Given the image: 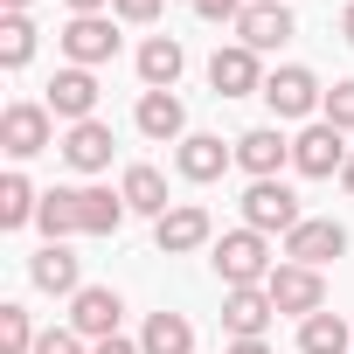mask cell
Instances as JSON below:
<instances>
[{
  "label": "cell",
  "instance_id": "1",
  "mask_svg": "<svg viewBox=\"0 0 354 354\" xmlns=\"http://www.w3.org/2000/svg\"><path fill=\"white\" fill-rule=\"evenodd\" d=\"M216 278L230 285V292H243V285H264L278 264H271V236H257V230H230L223 243H216Z\"/></svg>",
  "mask_w": 354,
  "mask_h": 354
},
{
  "label": "cell",
  "instance_id": "2",
  "mask_svg": "<svg viewBox=\"0 0 354 354\" xmlns=\"http://www.w3.org/2000/svg\"><path fill=\"white\" fill-rule=\"evenodd\" d=\"M0 146H8L15 160H35L56 146V111L49 104H8L0 111Z\"/></svg>",
  "mask_w": 354,
  "mask_h": 354
},
{
  "label": "cell",
  "instance_id": "3",
  "mask_svg": "<svg viewBox=\"0 0 354 354\" xmlns=\"http://www.w3.org/2000/svg\"><path fill=\"white\" fill-rule=\"evenodd\" d=\"M264 104H271L278 118H313V111L326 104V91H319V77H313L306 63H285V70L264 77Z\"/></svg>",
  "mask_w": 354,
  "mask_h": 354
},
{
  "label": "cell",
  "instance_id": "4",
  "mask_svg": "<svg viewBox=\"0 0 354 354\" xmlns=\"http://www.w3.org/2000/svg\"><path fill=\"white\" fill-rule=\"evenodd\" d=\"M306 216H299V195L285 188V181H250V195H243V230H257V236H271V230H299Z\"/></svg>",
  "mask_w": 354,
  "mask_h": 354
},
{
  "label": "cell",
  "instance_id": "5",
  "mask_svg": "<svg viewBox=\"0 0 354 354\" xmlns=\"http://www.w3.org/2000/svg\"><path fill=\"white\" fill-rule=\"evenodd\" d=\"M264 292H271V306H278V313H299V319L326 313V278H319L313 264H278V271L264 278Z\"/></svg>",
  "mask_w": 354,
  "mask_h": 354
},
{
  "label": "cell",
  "instance_id": "6",
  "mask_svg": "<svg viewBox=\"0 0 354 354\" xmlns=\"http://www.w3.org/2000/svg\"><path fill=\"white\" fill-rule=\"evenodd\" d=\"M209 236H216V223H209V209H202V202H174V209L153 223L160 257H188V250H202Z\"/></svg>",
  "mask_w": 354,
  "mask_h": 354
},
{
  "label": "cell",
  "instance_id": "7",
  "mask_svg": "<svg viewBox=\"0 0 354 354\" xmlns=\"http://www.w3.org/2000/svg\"><path fill=\"white\" fill-rule=\"evenodd\" d=\"M292 167L306 174V181H326V174H340V167H347V146H340V132H333L326 118H313V125L292 139Z\"/></svg>",
  "mask_w": 354,
  "mask_h": 354
},
{
  "label": "cell",
  "instance_id": "8",
  "mask_svg": "<svg viewBox=\"0 0 354 354\" xmlns=\"http://www.w3.org/2000/svg\"><path fill=\"white\" fill-rule=\"evenodd\" d=\"M340 250H347V230H340L333 216H306V223L285 236V264H313V271H319V264H333Z\"/></svg>",
  "mask_w": 354,
  "mask_h": 354
},
{
  "label": "cell",
  "instance_id": "9",
  "mask_svg": "<svg viewBox=\"0 0 354 354\" xmlns=\"http://www.w3.org/2000/svg\"><path fill=\"white\" fill-rule=\"evenodd\" d=\"M236 42H243V49H257V56L285 49V42H292V8H285V0H250L243 21H236Z\"/></svg>",
  "mask_w": 354,
  "mask_h": 354
},
{
  "label": "cell",
  "instance_id": "10",
  "mask_svg": "<svg viewBox=\"0 0 354 354\" xmlns=\"http://www.w3.org/2000/svg\"><path fill=\"white\" fill-rule=\"evenodd\" d=\"M63 56H70L77 70H97V63L118 56V28H111L104 15H77V21L63 28Z\"/></svg>",
  "mask_w": 354,
  "mask_h": 354
},
{
  "label": "cell",
  "instance_id": "11",
  "mask_svg": "<svg viewBox=\"0 0 354 354\" xmlns=\"http://www.w3.org/2000/svg\"><path fill=\"white\" fill-rule=\"evenodd\" d=\"M209 84H216V97H264V70H257V49H243V42H230V49H216L209 56Z\"/></svg>",
  "mask_w": 354,
  "mask_h": 354
},
{
  "label": "cell",
  "instance_id": "12",
  "mask_svg": "<svg viewBox=\"0 0 354 354\" xmlns=\"http://www.w3.org/2000/svg\"><path fill=\"white\" fill-rule=\"evenodd\" d=\"M42 104H49L63 125H84V118H97V77L70 63V70H56V77H49V97H42Z\"/></svg>",
  "mask_w": 354,
  "mask_h": 354
},
{
  "label": "cell",
  "instance_id": "13",
  "mask_svg": "<svg viewBox=\"0 0 354 354\" xmlns=\"http://www.w3.org/2000/svg\"><path fill=\"white\" fill-rule=\"evenodd\" d=\"M285 160H292V139H285L278 125H250V132L236 139V167L250 174V181H278Z\"/></svg>",
  "mask_w": 354,
  "mask_h": 354
},
{
  "label": "cell",
  "instance_id": "14",
  "mask_svg": "<svg viewBox=\"0 0 354 354\" xmlns=\"http://www.w3.org/2000/svg\"><path fill=\"white\" fill-rule=\"evenodd\" d=\"M118 313H125V299H118L111 285H84V292L70 299V326H77L84 340H111V333H118Z\"/></svg>",
  "mask_w": 354,
  "mask_h": 354
},
{
  "label": "cell",
  "instance_id": "15",
  "mask_svg": "<svg viewBox=\"0 0 354 354\" xmlns=\"http://www.w3.org/2000/svg\"><path fill=\"white\" fill-rule=\"evenodd\" d=\"M278 319V306H271V292L264 285H243V292H223V326H230V340H264V326Z\"/></svg>",
  "mask_w": 354,
  "mask_h": 354
},
{
  "label": "cell",
  "instance_id": "16",
  "mask_svg": "<svg viewBox=\"0 0 354 354\" xmlns=\"http://www.w3.org/2000/svg\"><path fill=\"white\" fill-rule=\"evenodd\" d=\"M111 146H118V139H111L104 118H84V125L63 132V160H70L77 174H104V167H111Z\"/></svg>",
  "mask_w": 354,
  "mask_h": 354
},
{
  "label": "cell",
  "instance_id": "17",
  "mask_svg": "<svg viewBox=\"0 0 354 354\" xmlns=\"http://www.w3.org/2000/svg\"><path fill=\"white\" fill-rule=\"evenodd\" d=\"M181 70H188V49L174 42V35H146V42H139V84H146V91H174Z\"/></svg>",
  "mask_w": 354,
  "mask_h": 354
},
{
  "label": "cell",
  "instance_id": "18",
  "mask_svg": "<svg viewBox=\"0 0 354 354\" xmlns=\"http://www.w3.org/2000/svg\"><path fill=\"white\" fill-rule=\"evenodd\" d=\"M236 160V146H223L216 132H188L181 153H174V167L188 174V181H223V167Z\"/></svg>",
  "mask_w": 354,
  "mask_h": 354
},
{
  "label": "cell",
  "instance_id": "19",
  "mask_svg": "<svg viewBox=\"0 0 354 354\" xmlns=\"http://www.w3.org/2000/svg\"><path fill=\"white\" fill-rule=\"evenodd\" d=\"M28 278H35V292H56V299H77V292H84L77 257H70L63 243H42V250L28 257Z\"/></svg>",
  "mask_w": 354,
  "mask_h": 354
},
{
  "label": "cell",
  "instance_id": "20",
  "mask_svg": "<svg viewBox=\"0 0 354 354\" xmlns=\"http://www.w3.org/2000/svg\"><path fill=\"white\" fill-rule=\"evenodd\" d=\"M35 223H42V236H49V243L84 236V188H49V195H42V209H35Z\"/></svg>",
  "mask_w": 354,
  "mask_h": 354
},
{
  "label": "cell",
  "instance_id": "21",
  "mask_svg": "<svg viewBox=\"0 0 354 354\" xmlns=\"http://www.w3.org/2000/svg\"><path fill=\"white\" fill-rule=\"evenodd\" d=\"M139 132L146 139H188V104L174 91H146L139 97Z\"/></svg>",
  "mask_w": 354,
  "mask_h": 354
},
{
  "label": "cell",
  "instance_id": "22",
  "mask_svg": "<svg viewBox=\"0 0 354 354\" xmlns=\"http://www.w3.org/2000/svg\"><path fill=\"white\" fill-rule=\"evenodd\" d=\"M118 195H125V209H132V216H153V223L174 209V202H167V181H160V167H146V160H139V167H125Z\"/></svg>",
  "mask_w": 354,
  "mask_h": 354
},
{
  "label": "cell",
  "instance_id": "23",
  "mask_svg": "<svg viewBox=\"0 0 354 354\" xmlns=\"http://www.w3.org/2000/svg\"><path fill=\"white\" fill-rule=\"evenodd\" d=\"M354 347V326L340 319V313H313V319H299V354H347Z\"/></svg>",
  "mask_w": 354,
  "mask_h": 354
},
{
  "label": "cell",
  "instance_id": "24",
  "mask_svg": "<svg viewBox=\"0 0 354 354\" xmlns=\"http://www.w3.org/2000/svg\"><path fill=\"white\" fill-rule=\"evenodd\" d=\"M139 347H146V354H195V326H188L181 313H153L146 333H139Z\"/></svg>",
  "mask_w": 354,
  "mask_h": 354
},
{
  "label": "cell",
  "instance_id": "25",
  "mask_svg": "<svg viewBox=\"0 0 354 354\" xmlns=\"http://www.w3.org/2000/svg\"><path fill=\"white\" fill-rule=\"evenodd\" d=\"M35 209H42L35 181H28V174H8V181H0V230H21V223H35Z\"/></svg>",
  "mask_w": 354,
  "mask_h": 354
},
{
  "label": "cell",
  "instance_id": "26",
  "mask_svg": "<svg viewBox=\"0 0 354 354\" xmlns=\"http://www.w3.org/2000/svg\"><path fill=\"white\" fill-rule=\"evenodd\" d=\"M125 216H132L125 195H111V188H84V236H118Z\"/></svg>",
  "mask_w": 354,
  "mask_h": 354
},
{
  "label": "cell",
  "instance_id": "27",
  "mask_svg": "<svg viewBox=\"0 0 354 354\" xmlns=\"http://www.w3.org/2000/svg\"><path fill=\"white\" fill-rule=\"evenodd\" d=\"M28 56H35V21L8 15L0 21V70H28Z\"/></svg>",
  "mask_w": 354,
  "mask_h": 354
},
{
  "label": "cell",
  "instance_id": "28",
  "mask_svg": "<svg viewBox=\"0 0 354 354\" xmlns=\"http://www.w3.org/2000/svg\"><path fill=\"white\" fill-rule=\"evenodd\" d=\"M35 319H28V306H0V354H35Z\"/></svg>",
  "mask_w": 354,
  "mask_h": 354
},
{
  "label": "cell",
  "instance_id": "29",
  "mask_svg": "<svg viewBox=\"0 0 354 354\" xmlns=\"http://www.w3.org/2000/svg\"><path fill=\"white\" fill-rule=\"evenodd\" d=\"M319 118H326L333 132H354V77H340V84L326 91V104H319Z\"/></svg>",
  "mask_w": 354,
  "mask_h": 354
},
{
  "label": "cell",
  "instance_id": "30",
  "mask_svg": "<svg viewBox=\"0 0 354 354\" xmlns=\"http://www.w3.org/2000/svg\"><path fill=\"white\" fill-rule=\"evenodd\" d=\"M35 354H91V347H84V333H77V326H49V333L35 340Z\"/></svg>",
  "mask_w": 354,
  "mask_h": 354
},
{
  "label": "cell",
  "instance_id": "31",
  "mask_svg": "<svg viewBox=\"0 0 354 354\" xmlns=\"http://www.w3.org/2000/svg\"><path fill=\"white\" fill-rule=\"evenodd\" d=\"M111 15H118V21H132V28H146V21L160 15V0H111Z\"/></svg>",
  "mask_w": 354,
  "mask_h": 354
},
{
  "label": "cell",
  "instance_id": "32",
  "mask_svg": "<svg viewBox=\"0 0 354 354\" xmlns=\"http://www.w3.org/2000/svg\"><path fill=\"white\" fill-rule=\"evenodd\" d=\"M202 21H243V0H195Z\"/></svg>",
  "mask_w": 354,
  "mask_h": 354
},
{
  "label": "cell",
  "instance_id": "33",
  "mask_svg": "<svg viewBox=\"0 0 354 354\" xmlns=\"http://www.w3.org/2000/svg\"><path fill=\"white\" fill-rule=\"evenodd\" d=\"M91 354H146V347H132V340H118V333H111V340H97Z\"/></svg>",
  "mask_w": 354,
  "mask_h": 354
},
{
  "label": "cell",
  "instance_id": "34",
  "mask_svg": "<svg viewBox=\"0 0 354 354\" xmlns=\"http://www.w3.org/2000/svg\"><path fill=\"white\" fill-rule=\"evenodd\" d=\"M230 354H271L264 340H230Z\"/></svg>",
  "mask_w": 354,
  "mask_h": 354
},
{
  "label": "cell",
  "instance_id": "35",
  "mask_svg": "<svg viewBox=\"0 0 354 354\" xmlns=\"http://www.w3.org/2000/svg\"><path fill=\"white\" fill-rule=\"evenodd\" d=\"M70 8H77V15H104V8H111V0H70Z\"/></svg>",
  "mask_w": 354,
  "mask_h": 354
},
{
  "label": "cell",
  "instance_id": "36",
  "mask_svg": "<svg viewBox=\"0 0 354 354\" xmlns=\"http://www.w3.org/2000/svg\"><path fill=\"white\" fill-rule=\"evenodd\" d=\"M340 42H354V0H347V15H340Z\"/></svg>",
  "mask_w": 354,
  "mask_h": 354
},
{
  "label": "cell",
  "instance_id": "37",
  "mask_svg": "<svg viewBox=\"0 0 354 354\" xmlns=\"http://www.w3.org/2000/svg\"><path fill=\"white\" fill-rule=\"evenodd\" d=\"M0 8H8V15H28V8H35V0H0Z\"/></svg>",
  "mask_w": 354,
  "mask_h": 354
},
{
  "label": "cell",
  "instance_id": "38",
  "mask_svg": "<svg viewBox=\"0 0 354 354\" xmlns=\"http://www.w3.org/2000/svg\"><path fill=\"white\" fill-rule=\"evenodd\" d=\"M340 181H347V195H354V153H347V167H340Z\"/></svg>",
  "mask_w": 354,
  "mask_h": 354
}]
</instances>
